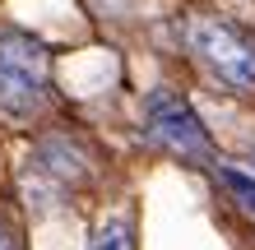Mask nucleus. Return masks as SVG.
I'll return each instance as SVG.
<instances>
[{
	"instance_id": "nucleus-1",
	"label": "nucleus",
	"mask_w": 255,
	"mask_h": 250,
	"mask_svg": "<svg viewBox=\"0 0 255 250\" xmlns=\"http://www.w3.org/2000/svg\"><path fill=\"white\" fill-rule=\"evenodd\" d=\"M51 97V61L47 47L28 33H0V116L28 121Z\"/></svg>"
},
{
	"instance_id": "nucleus-2",
	"label": "nucleus",
	"mask_w": 255,
	"mask_h": 250,
	"mask_svg": "<svg viewBox=\"0 0 255 250\" xmlns=\"http://www.w3.org/2000/svg\"><path fill=\"white\" fill-rule=\"evenodd\" d=\"M186 42L195 51L209 75L232 93H255V42L232 28L228 19H214V14H195L186 23Z\"/></svg>"
},
{
	"instance_id": "nucleus-3",
	"label": "nucleus",
	"mask_w": 255,
	"mask_h": 250,
	"mask_svg": "<svg viewBox=\"0 0 255 250\" xmlns=\"http://www.w3.org/2000/svg\"><path fill=\"white\" fill-rule=\"evenodd\" d=\"M144 135H148V144H158L162 153L181 158V163H218L200 111L176 88H153L144 97Z\"/></svg>"
},
{
	"instance_id": "nucleus-4",
	"label": "nucleus",
	"mask_w": 255,
	"mask_h": 250,
	"mask_svg": "<svg viewBox=\"0 0 255 250\" xmlns=\"http://www.w3.org/2000/svg\"><path fill=\"white\" fill-rule=\"evenodd\" d=\"M88 176V153L70 135H47L33 149V167H28L23 185L28 195H61V190L79 185Z\"/></svg>"
},
{
	"instance_id": "nucleus-5",
	"label": "nucleus",
	"mask_w": 255,
	"mask_h": 250,
	"mask_svg": "<svg viewBox=\"0 0 255 250\" xmlns=\"http://www.w3.org/2000/svg\"><path fill=\"white\" fill-rule=\"evenodd\" d=\"M214 171H218L223 190L232 195V204H237L242 213H251V218H255V176H251V171H242V167H232V163H214Z\"/></svg>"
},
{
	"instance_id": "nucleus-6",
	"label": "nucleus",
	"mask_w": 255,
	"mask_h": 250,
	"mask_svg": "<svg viewBox=\"0 0 255 250\" xmlns=\"http://www.w3.org/2000/svg\"><path fill=\"white\" fill-rule=\"evenodd\" d=\"M88 250H134V232H130V218H107L98 227V237Z\"/></svg>"
},
{
	"instance_id": "nucleus-7",
	"label": "nucleus",
	"mask_w": 255,
	"mask_h": 250,
	"mask_svg": "<svg viewBox=\"0 0 255 250\" xmlns=\"http://www.w3.org/2000/svg\"><path fill=\"white\" fill-rule=\"evenodd\" d=\"M0 250H19V241H14V232L0 223Z\"/></svg>"
}]
</instances>
